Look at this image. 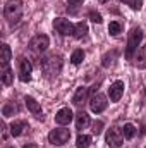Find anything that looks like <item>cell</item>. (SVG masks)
Returning <instances> with one entry per match:
<instances>
[{
	"mask_svg": "<svg viewBox=\"0 0 146 148\" xmlns=\"http://www.w3.org/2000/svg\"><path fill=\"white\" fill-rule=\"evenodd\" d=\"M41 71H43V74H45L48 79L57 77V76L60 74V71H62V57L53 53V55L43 59V60H41Z\"/></svg>",
	"mask_w": 146,
	"mask_h": 148,
	"instance_id": "obj_1",
	"label": "cell"
},
{
	"mask_svg": "<svg viewBox=\"0 0 146 148\" xmlns=\"http://www.w3.org/2000/svg\"><path fill=\"white\" fill-rule=\"evenodd\" d=\"M3 16L10 26L17 24L19 19L23 17V0H9L3 9Z\"/></svg>",
	"mask_w": 146,
	"mask_h": 148,
	"instance_id": "obj_2",
	"label": "cell"
},
{
	"mask_svg": "<svg viewBox=\"0 0 146 148\" xmlns=\"http://www.w3.org/2000/svg\"><path fill=\"white\" fill-rule=\"evenodd\" d=\"M143 40V31L141 28H132L131 33H129V40H127V47H126V59L127 60H132L134 59V53L138 52V47Z\"/></svg>",
	"mask_w": 146,
	"mask_h": 148,
	"instance_id": "obj_3",
	"label": "cell"
},
{
	"mask_svg": "<svg viewBox=\"0 0 146 148\" xmlns=\"http://www.w3.org/2000/svg\"><path fill=\"white\" fill-rule=\"evenodd\" d=\"M71 140V131L69 129H62V127H57V129H52L50 134H48V141L55 147H62L65 145L67 141Z\"/></svg>",
	"mask_w": 146,
	"mask_h": 148,
	"instance_id": "obj_4",
	"label": "cell"
},
{
	"mask_svg": "<svg viewBox=\"0 0 146 148\" xmlns=\"http://www.w3.org/2000/svg\"><path fill=\"white\" fill-rule=\"evenodd\" d=\"M53 28L62 36H74V31H76V24H72L69 19H64V17H57L53 21Z\"/></svg>",
	"mask_w": 146,
	"mask_h": 148,
	"instance_id": "obj_5",
	"label": "cell"
},
{
	"mask_svg": "<svg viewBox=\"0 0 146 148\" xmlns=\"http://www.w3.org/2000/svg\"><path fill=\"white\" fill-rule=\"evenodd\" d=\"M107 105H108V102H107L105 95H102V93L91 95V98H89V109H91L93 114H102L107 109Z\"/></svg>",
	"mask_w": 146,
	"mask_h": 148,
	"instance_id": "obj_6",
	"label": "cell"
},
{
	"mask_svg": "<svg viewBox=\"0 0 146 148\" xmlns=\"http://www.w3.org/2000/svg\"><path fill=\"white\" fill-rule=\"evenodd\" d=\"M96 90H98V84H93L91 88H84V86L77 88V91L74 93V97H72V103L76 107H81V105L88 100L89 93H93V91H96Z\"/></svg>",
	"mask_w": 146,
	"mask_h": 148,
	"instance_id": "obj_7",
	"label": "cell"
},
{
	"mask_svg": "<svg viewBox=\"0 0 146 148\" xmlns=\"http://www.w3.org/2000/svg\"><path fill=\"white\" fill-rule=\"evenodd\" d=\"M105 141H107V145L110 148H120L122 143H124V134L117 127H112V129L107 131V134H105Z\"/></svg>",
	"mask_w": 146,
	"mask_h": 148,
	"instance_id": "obj_8",
	"label": "cell"
},
{
	"mask_svg": "<svg viewBox=\"0 0 146 148\" xmlns=\"http://www.w3.org/2000/svg\"><path fill=\"white\" fill-rule=\"evenodd\" d=\"M31 71H33V66L28 59L21 57L19 59V79L23 83H29L31 81Z\"/></svg>",
	"mask_w": 146,
	"mask_h": 148,
	"instance_id": "obj_9",
	"label": "cell"
},
{
	"mask_svg": "<svg viewBox=\"0 0 146 148\" xmlns=\"http://www.w3.org/2000/svg\"><path fill=\"white\" fill-rule=\"evenodd\" d=\"M124 88H126V86H124V81H120V79L113 81L108 88L110 102H119V100L122 98V95H124Z\"/></svg>",
	"mask_w": 146,
	"mask_h": 148,
	"instance_id": "obj_10",
	"label": "cell"
},
{
	"mask_svg": "<svg viewBox=\"0 0 146 148\" xmlns=\"http://www.w3.org/2000/svg\"><path fill=\"white\" fill-rule=\"evenodd\" d=\"M48 45H50V40L46 35H36V36L33 38L31 41H29V47H31V50H35V52H45L46 48H48Z\"/></svg>",
	"mask_w": 146,
	"mask_h": 148,
	"instance_id": "obj_11",
	"label": "cell"
},
{
	"mask_svg": "<svg viewBox=\"0 0 146 148\" xmlns=\"http://www.w3.org/2000/svg\"><path fill=\"white\" fill-rule=\"evenodd\" d=\"M24 103H26V107H28V110L31 112L36 119L40 121H43V110H41V105L38 103L36 100L33 98V97H24Z\"/></svg>",
	"mask_w": 146,
	"mask_h": 148,
	"instance_id": "obj_12",
	"label": "cell"
},
{
	"mask_svg": "<svg viewBox=\"0 0 146 148\" xmlns=\"http://www.w3.org/2000/svg\"><path fill=\"white\" fill-rule=\"evenodd\" d=\"M72 119H74V114L69 107H64V109H60V110L55 114V122L60 124V126H67Z\"/></svg>",
	"mask_w": 146,
	"mask_h": 148,
	"instance_id": "obj_13",
	"label": "cell"
},
{
	"mask_svg": "<svg viewBox=\"0 0 146 148\" xmlns=\"http://www.w3.org/2000/svg\"><path fill=\"white\" fill-rule=\"evenodd\" d=\"M89 124H91V121H89V115H88L84 110H79L77 114H76V127H77L79 131L86 129Z\"/></svg>",
	"mask_w": 146,
	"mask_h": 148,
	"instance_id": "obj_14",
	"label": "cell"
},
{
	"mask_svg": "<svg viewBox=\"0 0 146 148\" xmlns=\"http://www.w3.org/2000/svg\"><path fill=\"white\" fill-rule=\"evenodd\" d=\"M134 64H136L138 69H146V45H143V47L136 52Z\"/></svg>",
	"mask_w": 146,
	"mask_h": 148,
	"instance_id": "obj_15",
	"label": "cell"
},
{
	"mask_svg": "<svg viewBox=\"0 0 146 148\" xmlns=\"http://www.w3.org/2000/svg\"><path fill=\"white\" fill-rule=\"evenodd\" d=\"M10 57H12L10 47H9L7 43H3V45H2V48H0V64H2V67H3V66H9Z\"/></svg>",
	"mask_w": 146,
	"mask_h": 148,
	"instance_id": "obj_16",
	"label": "cell"
},
{
	"mask_svg": "<svg viewBox=\"0 0 146 148\" xmlns=\"http://www.w3.org/2000/svg\"><path fill=\"white\" fill-rule=\"evenodd\" d=\"M26 127H28V122H24V121H16V122L10 124V134H12L14 138H16V136H21Z\"/></svg>",
	"mask_w": 146,
	"mask_h": 148,
	"instance_id": "obj_17",
	"label": "cell"
},
{
	"mask_svg": "<svg viewBox=\"0 0 146 148\" xmlns=\"http://www.w3.org/2000/svg\"><path fill=\"white\" fill-rule=\"evenodd\" d=\"M88 35V24H86V21H79L77 24H76V31H74V38H83Z\"/></svg>",
	"mask_w": 146,
	"mask_h": 148,
	"instance_id": "obj_18",
	"label": "cell"
},
{
	"mask_svg": "<svg viewBox=\"0 0 146 148\" xmlns=\"http://www.w3.org/2000/svg\"><path fill=\"white\" fill-rule=\"evenodd\" d=\"M0 77H2V83H3L5 86H10V84H12V69H10L9 66H3Z\"/></svg>",
	"mask_w": 146,
	"mask_h": 148,
	"instance_id": "obj_19",
	"label": "cell"
},
{
	"mask_svg": "<svg viewBox=\"0 0 146 148\" xmlns=\"http://www.w3.org/2000/svg\"><path fill=\"white\" fill-rule=\"evenodd\" d=\"M122 134H124L126 140H132V138L136 136V127H134V124H131V122L124 124V127H122Z\"/></svg>",
	"mask_w": 146,
	"mask_h": 148,
	"instance_id": "obj_20",
	"label": "cell"
},
{
	"mask_svg": "<svg viewBox=\"0 0 146 148\" xmlns=\"http://www.w3.org/2000/svg\"><path fill=\"white\" fill-rule=\"evenodd\" d=\"M91 145V136L88 134H79L77 140H76V147L77 148H89Z\"/></svg>",
	"mask_w": 146,
	"mask_h": 148,
	"instance_id": "obj_21",
	"label": "cell"
},
{
	"mask_svg": "<svg viewBox=\"0 0 146 148\" xmlns=\"http://www.w3.org/2000/svg\"><path fill=\"white\" fill-rule=\"evenodd\" d=\"M84 50H81V48H77V50H74L72 55H71V62H72L74 66H79L83 60H84Z\"/></svg>",
	"mask_w": 146,
	"mask_h": 148,
	"instance_id": "obj_22",
	"label": "cell"
},
{
	"mask_svg": "<svg viewBox=\"0 0 146 148\" xmlns=\"http://www.w3.org/2000/svg\"><path fill=\"white\" fill-rule=\"evenodd\" d=\"M108 33H110V36L120 35V33H122V24H120L119 21H112L108 24Z\"/></svg>",
	"mask_w": 146,
	"mask_h": 148,
	"instance_id": "obj_23",
	"label": "cell"
},
{
	"mask_svg": "<svg viewBox=\"0 0 146 148\" xmlns=\"http://www.w3.org/2000/svg\"><path fill=\"white\" fill-rule=\"evenodd\" d=\"M16 112H17V107L14 105V102H9V103H5V105H3V109H2L3 117H10V115H14Z\"/></svg>",
	"mask_w": 146,
	"mask_h": 148,
	"instance_id": "obj_24",
	"label": "cell"
},
{
	"mask_svg": "<svg viewBox=\"0 0 146 148\" xmlns=\"http://www.w3.org/2000/svg\"><path fill=\"white\" fill-rule=\"evenodd\" d=\"M115 55H117V52H115V50H112L110 53H105V55H103V59H102V66H103V67H110V66L113 64Z\"/></svg>",
	"mask_w": 146,
	"mask_h": 148,
	"instance_id": "obj_25",
	"label": "cell"
},
{
	"mask_svg": "<svg viewBox=\"0 0 146 148\" xmlns=\"http://www.w3.org/2000/svg\"><path fill=\"white\" fill-rule=\"evenodd\" d=\"M120 2L126 3V5H129L134 10H141V7H143V0H120Z\"/></svg>",
	"mask_w": 146,
	"mask_h": 148,
	"instance_id": "obj_26",
	"label": "cell"
},
{
	"mask_svg": "<svg viewBox=\"0 0 146 148\" xmlns=\"http://www.w3.org/2000/svg\"><path fill=\"white\" fill-rule=\"evenodd\" d=\"M88 17H89L93 23H96V24H102V23H103V17H102V14H98V12H95V10H91V12L88 14Z\"/></svg>",
	"mask_w": 146,
	"mask_h": 148,
	"instance_id": "obj_27",
	"label": "cell"
},
{
	"mask_svg": "<svg viewBox=\"0 0 146 148\" xmlns=\"http://www.w3.org/2000/svg\"><path fill=\"white\" fill-rule=\"evenodd\" d=\"M91 131H93V134H96V136H98V134L103 131V122H102V121L93 122V129H91Z\"/></svg>",
	"mask_w": 146,
	"mask_h": 148,
	"instance_id": "obj_28",
	"label": "cell"
},
{
	"mask_svg": "<svg viewBox=\"0 0 146 148\" xmlns=\"http://www.w3.org/2000/svg\"><path fill=\"white\" fill-rule=\"evenodd\" d=\"M84 0H67V3L69 5H72V7H77V5H81Z\"/></svg>",
	"mask_w": 146,
	"mask_h": 148,
	"instance_id": "obj_29",
	"label": "cell"
},
{
	"mask_svg": "<svg viewBox=\"0 0 146 148\" xmlns=\"http://www.w3.org/2000/svg\"><path fill=\"white\" fill-rule=\"evenodd\" d=\"M23 148H38V147L35 145V143H28V145H24Z\"/></svg>",
	"mask_w": 146,
	"mask_h": 148,
	"instance_id": "obj_30",
	"label": "cell"
},
{
	"mask_svg": "<svg viewBox=\"0 0 146 148\" xmlns=\"http://www.w3.org/2000/svg\"><path fill=\"white\" fill-rule=\"evenodd\" d=\"M107 2H110V0H100V3H107Z\"/></svg>",
	"mask_w": 146,
	"mask_h": 148,
	"instance_id": "obj_31",
	"label": "cell"
},
{
	"mask_svg": "<svg viewBox=\"0 0 146 148\" xmlns=\"http://www.w3.org/2000/svg\"><path fill=\"white\" fill-rule=\"evenodd\" d=\"M145 102H146V91H145Z\"/></svg>",
	"mask_w": 146,
	"mask_h": 148,
	"instance_id": "obj_32",
	"label": "cell"
}]
</instances>
